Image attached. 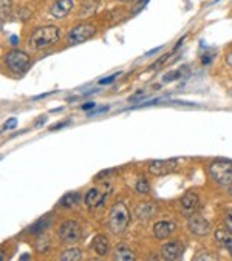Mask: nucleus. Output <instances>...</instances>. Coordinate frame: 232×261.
<instances>
[{
	"label": "nucleus",
	"instance_id": "a211bd4d",
	"mask_svg": "<svg viewBox=\"0 0 232 261\" xmlns=\"http://www.w3.org/2000/svg\"><path fill=\"white\" fill-rule=\"evenodd\" d=\"M50 224H51V220L48 218V216H45V218H40L39 221H36L34 224L30 226V232L31 234H40V232H43L46 227H48Z\"/></svg>",
	"mask_w": 232,
	"mask_h": 261
},
{
	"label": "nucleus",
	"instance_id": "4be33fe9",
	"mask_svg": "<svg viewBox=\"0 0 232 261\" xmlns=\"http://www.w3.org/2000/svg\"><path fill=\"white\" fill-rule=\"evenodd\" d=\"M194 259L195 261H214V259H217V256L215 255H211L208 250H201V252H198L194 256Z\"/></svg>",
	"mask_w": 232,
	"mask_h": 261
},
{
	"label": "nucleus",
	"instance_id": "7c9ffc66",
	"mask_svg": "<svg viewBox=\"0 0 232 261\" xmlns=\"http://www.w3.org/2000/svg\"><path fill=\"white\" fill-rule=\"evenodd\" d=\"M147 2H149V0H141V2H139V4H138V8H135V13H138V11H139V10H141V8H144Z\"/></svg>",
	"mask_w": 232,
	"mask_h": 261
},
{
	"label": "nucleus",
	"instance_id": "39448f33",
	"mask_svg": "<svg viewBox=\"0 0 232 261\" xmlns=\"http://www.w3.org/2000/svg\"><path fill=\"white\" fill-rule=\"evenodd\" d=\"M81 237H82V229H81V224L78 221H73V220H68V221H64L59 227V238L62 243L65 244H74L78 241H81Z\"/></svg>",
	"mask_w": 232,
	"mask_h": 261
},
{
	"label": "nucleus",
	"instance_id": "a878e982",
	"mask_svg": "<svg viewBox=\"0 0 232 261\" xmlns=\"http://www.w3.org/2000/svg\"><path fill=\"white\" fill-rule=\"evenodd\" d=\"M224 226H226V229L232 230V210H229L224 216Z\"/></svg>",
	"mask_w": 232,
	"mask_h": 261
},
{
	"label": "nucleus",
	"instance_id": "b1692460",
	"mask_svg": "<svg viewBox=\"0 0 232 261\" xmlns=\"http://www.w3.org/2000/svg\"><path fill=\"white\" fill-rule=\"evenodd\" d=\"M121 76V73H115V74H112V76H109V77H104V79H101L99 80V83L101 85H107V83H112L116 77H119Z\"/></svg>",
	"mask_w": 232,
	"mask_h": 261
},
{
	"label": "nucleus",
	"instance_id": "9d476101",
	"mask_svg": "<svg viewBox=\"0 0 232 261\" xmlns=\"http://www.w3.org/2000/svg\"><path fill=\"white\" fill-rule=\"evenodd\" d=\"M109 193H110V192H104V193H101V192H99V189L93 187V189H90V190L87 192V195H85V204L88 206V209H96V207H101V206L106 202V199H107Z\"/></svg>",
	"mask_w": 232,
	"mask_h": 261
},
{
	"label": "nucleus",
	"instance_id": "72a5a7b5",
	"mask_svg": "<svg viewBox=\"0 0 232 261\" xmlns=\"http://www.w3.org/2000/svg\"><path fill=\"white\" fill-rule=\"evenodd\" d=\"M10 42H11V45H17V43H19V37L17 36H11Z\"/></svg>",
	"mask_w": 232,
	"mask_h": 261
},
{
	"label": "nucleus",
	"instance_id": "f8f14e48",
	"mask_svg": "<svg viewBox=\"0 0 232 261\" xmlns=\"http://www.w3.org/2000/svg\"><path fill=\"white\" fill-rule=\"evenodd\" d=\"M161 255L166 259H178L183 255V246L178 241H170L163 244L161 247Z\"/></svg>",
	"mask_w": 232,
	"mask_h": 261
},
{
	"label": "nucleus",
	"instance_id": "bb28decb",
	"mask_svg": "<svg viewBox=\"0 0 232 261\" xmlns=\"http://www.w3.org/2000/svg\"><path fill=\"white\" fill-rule=\"evenodd\" d=\"M109 110V107H99V108H93L90 113H88V116H96V114H99V113H104V111H107Z\"/></svg>",
	"mask_w": 232,
	"mask_h": 261
},
{
	"label": "nucleus",
	"instance_id": "2eb2a0df",
	"mask_svg": "<svg viewBox=\"0 0 232 261\" xmlns=\"http://www.w3.org/2000/svg\"><path fill=\"white\" fill-rule=\"evenodd\" d=\"M91 247L95 249V252H96L98 255H101V256L107 255L109 250H110L109 240H107V237H104V235H96L95 238H93Z\"/></svg>",
	"mask_w": 232,
	"mask_h": 261
},
{
	"label": "nucleus",
	"instance_id": "f257e3e1",
	"mask_svg": "<svg viewBox=\"0 0 232 261\" xmlns=\"http://www.w3.org/2000/svg\"><path fill=\"white\" fill-rule=\"evenodd\" d=\"M59 39H61V30L55 25H46V26L37 28L31 34L28 43L33 50H45L55 45Z\"/></svg>",
	"mask_w": 232,
	"mask_h": 261
},
{
	"label": "nucleus",
	"instance_id": "f03ea898",
	"mask_svg": "<svg viewBox=\"0 0 232 261\" xmlns=\"http://www.w3.org/2000/svg\"><path fill=\"white\" fill-rule=\"evenodd\" d=\"M130 221V212L124 202H116L110 209V216H109V226L113 234H122Z\"/></svg>",
	"mask_w": 232,
	"mask_h": 261
},
{
	"label": "nucleus",
	"instance_id": "f704fd0d",
	"mask_svg": "<svg viewBox=\"0 0 232 261\" xmlns=\"http://www.w3.org/2000/svg\"><path fill=\"white\" fill-rule=\"evenodd\" d=\"M50 95H51V92H50V93H45V95H39V96H36L34 99L37 101V99H42V98H46V96H50Z\"/></svg>",
	"mask_w": 232,
	"mask_h": 261
},
{
	"label": "nucleus",
	"instance_id": "ddd939ff",
	"mask_svg": "<svg viewBox=\"0 0 232 261\" xmlns=\"http://www.w3.org/2000/svg\"><path fill=\"white\" fill-rule=\"evenodd\" d=\"M175 229H176L175 223H172V221H160L153 227V235L158 240H166V238H169L175 232Z\"/></svg>",
	"mask_w": 232,
	"mask_h": 261
},
{
	"label": "nucleus",
	"instance_id": "4468645a",
	"mask_svg": "<svg viewBox=\"0 0 232 261\" xmlns=\"http://www.w3.org/2000/svg\"><path fill=\"white\" fill-rule=\"evenodd\" d=\"M215 240L221 247H224L232 255V230H229V229L227 230H223V229L217 230L215 232Z\"/></svg>",
	"mask_w": 232,
	"mask_h": 261
},
{
	"label": "nucleus",
	"instance_id": "c756f323",
	"mask_svg": "<svg viewBox=\"0 0 232 261\" xmlns=\"http://www.w3.org/2000/svg\"><path fill=\"white\" fill-rule=\"evenodd\" d=\"M65 125H68V121H64V122H58V124L51 125V130H61V128H62V127H65Z\"/></svg>",
	"mask_w": 232,
	"mask_h": 261
},
{
	"label": "nucleus",
	"instance_id": "6ab92c4d",
	"mask_svg": "<svg viewBox=\"0 0 232 261\" xmlns=\"http://www.w3.org/2000/svg\"><path fill=\"white\" fill-rule=\"evenodd\" d=\"M82 258V252L79 249H68L62 253L61 259L62 261H78Z\"/></svg>",
	"mask_w": 232,
	"mask_h": 261
},
{
	"label": "nucleus",
	"instance_id": "cd10ccee",
	"mask_svg": "<svg viewBox=\"0 0 232 261\" xmlns=\"http://www.w3.org/2000/svg\"><path fill=\"white\" fill-rule=\"evenodd\" d=\"M211 61H212V54H211V53H208V54H204V56L201 57L203 65H209V64H211Z\"/></svg>",
	"mask_w": 232,
	"mask_h": 261
},
{
	"label": "nucleus",
	"instance_id": "2f4dec72",
	"mask_svg": "<svg viewBox=\"0 0 232 261\" xmlns=\"http://www.w3.org/2000/svg\"><path fill=\"white\" fill-rule=\"evenodd\" d=\"M45 121H46V118H43V116H40L37 121H36V124H34V127H40L42 124H45Z\"/></svg>",
	"mask_w": 232,
	"mask_h": 261
},
{
	"label": "nucleus",
	"instance_id": "e433bc0d",
	"mask_svg": "<svg viewBox=\"0 0 232 261\" xmlns=\"http://www.w3.org/2000/svg\"><path fill=\"white\" fill-rule=\"evenodd\" d=\"M229 193H230V195H232V187H230V189H229Z\"/></svg>",
	"mask_w": 232,
	"mask_h": 261
},
{
	"label": "nucleus",
	"instance_id": "dca6fc26",
	"mask_svg": "<svg viewBox=\"0 0 232 261\" xmlns=\"http://www.w3.org/2000/svg\"><path fill=\"white\" fill-rule=\"evenodd\" d=\"M81 201H82V195H81L79 192H68V193H65V195L59 199V206H61V207L71 209V207L78 206Z\"/></svg>",
	"mask_w": 232,
	"mask_h": 261
},
{
	"label": "nucleus",
	"instance_id": "7ed1b4c3",
	"mask_svg": "<svg viewBox=\"0 0 232 261\" xmlns=\"http://www.w3.org/2000/svg\"><path fill=\"white\" fill-rule=\"evenodd\" d=\"M5 65L7 68L14 74H23L31 67V59L27 53L19 50H11L5 56Z\"/></svg>",
	"mask_w": 232,
	"mask_h": 261
},
{
	"label": "nucleus",
	"instance_id": "423d86ee",
	"mask_svg": "<svg viewBox=\"0 0 232 261\" xmlns=\"http://www.w3.org/2000/svg\"><path fill=\"white\" fill-rule=\"evenodd\" d=\"M96 34V28L90 25V23H81V25H76L70 34H68V43L71 45H76V43H82L88 39H91L93 36Z\"/></svg>",
	"mask_w": 232,
	"mask_h": 261
},
{
	"label": "nucleus",
	"instance_id": "473e14b6",
	"mask_svg": "<svg viewBox=\"0 0 232 261\" xmlns=\"http://www.w3.org/2000/svg\"><path fill=\"white\" fill-rule=\"evenodd\" d=\"M226 64H227L229 67H232V51H229V53L226 54Z\"/></svg>",
	"mask_w": 232,
	"mask_h": 261
},
{
	"label": "nucleus",
	"instance_id": "412c9836",
	"mask_svg": "<svg viewBox=\"0 0 232 261\" xmlns=\"http://www.w3.org/2000/svg\"><path fill=\"white\" fill-rule=\"evenodd\" d=\"M135 190H136L138 193H149L150 186H149V183H147V180H146L144 177L138 180V183H136V186H135Z\"/></svg>",
	"mask_w": 232,
	"mask_h": 261
},
{
	"label": "nucleus",
	"instance_id": "f3484780",
	"mask_svg": "<svg viewBox=\"0 0 232 261\" xmlns=\"http://www.w3.org/2000/svg\"><path fill=\"white\" fill-rule=\"evenodd\" d=\"M115 259H119V261H133L135 259V253L133 250L125 246V244H119L115 250Z\"/></svg>",
	"mask_w": 232,
	"mask_h": 261
},
{
	"label": "nucleus",
	"instance_id": "393cba45",
	"mask_svg": "<svg viewBox=\"0 0 232 261\" xmlns=\"http://www.w3.org/2000/svg\"><path fill=\"white\" fill-rule=\"evenodd\" d=\"M16 125H17V119L16 118H11V119H8L4 124V130H13V128H16Z\"/></svg>",
	"mask_w": 232,
	"mask_h": 261
},
{
	"label": "nucleus",
	"instance_id": "c9c22d12",
	"mask_svg": "<svg viewBox=\"0 0 232 261\" xmlns=\"http://www.w3.org/2000/svg\"><path fill=\"white\" fill-rule=\"evenodd\" d=\"M121 2H132V0H121Z\"/></svg>",
	"mask_w": 232,
	"mask_h": 261
},
{
	"label": "nucleus",
	"instance_id": "5701e85b",
	"mask_svg": "<svg viewBox=\"0 0 232 261\" xmlns=\"http://www.w3.org/2000/svg\"><path fill=\"white\" fill-rule=\"evenodd\" d=\"M10 8H11L10 0H2V19H4V20H5L7 16L10 14Z\"/></svg>",
	"mask_w": 232,
	"mask_h": 261
},
{
	"label": "nucleus",
	"instance_id": "6e6552de",
	"mask_svg": "<svg viewBox=\"0 0 232 261\" xmlns=\"http://www.w3.org/2000/svg\"><path fill=\"white\" fill-rule=\"evenodd\" d=\"M188 227L192 234L198 237H206L211 232V223L200 215H191L188 220Z\"/></svg>",
	"mask_w": 232,
	"mask_h": 261
},
{
	"label": "nucleus",
	"instance_id": "9b49d317",
	"mask_svg": "<svg viewBox=\"0 0 232 261\" xmlns=\"http://www.w3.org/2000/svg\"><path fill=\"white\" fill-rule=\"evenodd\" d=\"M73 10V0H56L50 8V14L55 19H64Z\"/></svg>",
	"mask_w": 232,
	"mask_h": 261
},
{
	"label": "nucleus",
	"instance_id": "20e7f679",
	"mask_svg": "<svg viewBox=\"0 0 232 261\" xmlns=\"http://www.w3.org/2000/svg\"><path fill=\"white\" fill-rule=\"evenodd\" d=\"M211 178L217 181L221 186H230L232 184V162L230 161H215L209 165Z\"/></svg>",
	"mask_w": 232,
	"mask_h": 261
},
{
	"label": "nucleus",
	"instance_id": "1a4fd4ad",
	"mask_svg": "<svg viewBox=\"0 0 232 261\" xmlns=\"http://www.w3.org/2000/svg\"><path fill=\"white\" fill-rule=\"evenodd\" d=\"M200 209V198L197 193L194 192H186L181 198V212L186 216H191L194 213H197V210Z\"/></svg>",
	"mask_w": 232,
	"mask_h": 261
},
{
	"label": "nucleus",
	"instance_id": "c85d7f7f",
	"mask_svg": "<svg viewBox=\"0 0 232 261\" xmlns=\"http://www.w3.org/2000/svg\"><path fill=\"white\" fill-rule=\"evenodd\" d=\"M95 107H96V104H95V102H87V104H84L81 108H82V110H85V111H88V110H93Z\"/></svg>",
	"mask_w": 232,
	"mask_h": 261
},
{
	"label": "nucleus",
	"instance_id": "aec40b11",
	"mask_svg": "<svg viewBox=\"0 0 232 261\" xmlns=\"http://www.w3.org/2000/svg\"><path fill=\"white\" fill-rule=\"evenodd\" d=\"M186 71H188V68H181V70L169 71V73H166V74H164L163 82H173V80H176V79H181V77H184Z\"/></svg>",
	"mask_w": 232,
	"mask_h": 261
},
{
	"label": "nucleus",
	"instance_id": "0eeeda50",
	"mask_svg": "<svg viewBox=\"0 0 232 261\" xmlns=\"http://www.w3.org/2000/svg\"><path fill=\"white\" fill-rule=\"evenodd\" d=\"M178 168L176 159H157L149 162V171L155 177H164Z\"/></svg>",
	"mask_w": 232,
	"mask_h": 261
}]
</instances>
